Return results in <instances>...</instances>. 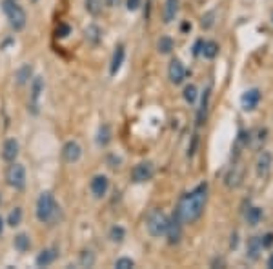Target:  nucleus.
<instances>
[{
  "label": "nucleus",
  "mask_w": 273,
  "mask_h": 269,
  "mask_svg": "<svg viewBox=\"0 0 273 269\" xmlns=\"http://www.w3.org/2000/svg\"><path fill=\"white\" fill-rule=\"evenodd\" d=\"M197 95H199V93H197V87L193 86V84L184 87V100H186L188 104H195Z\"/></svg>",
  "instance_id": "obj_29"
},
{
  "label": "nucleus",
  "mask_w": 273,
  "mask_h": 269,
  "mask_svg": "<svg viewBox=\"0 0 273 269\" xmlns=\"http://www.w3.org/2000/svg\"><path fill=\"white\" fill-rule=\"evenodd\" d=\"M2 9H4L6 17L9 20V26L15 31H22L26 27L27 15L24 8L18 4V0H2Z\"/></svg>",
  "instance_id": "obj_3"
},
{
  "label": "nucleus",
  "mask_w": 273,
  "mask_h": 269,
  "mask_svg": "<svg viewBox=\"0 0 273 269\" xmlns=\"http://www.w3.org/2000/svg\"><path fill=\"white\" fill-rule=\"evenodd\" d=\"M89 189L95 198L106 196V193H108V189H109L108 177H104V175H97V177H93V180H91V184H89Z\"/></svg>",
  "instance_id": "obj_13"
},
{
  "label": "nucleus",
  "mask_w": 273,
  "mask_h": 269,
  "mask_svg": "<svg viewBox=\"0 0 273 269\" xmlns=\"http://www.w3.org/2000/svg\"><path fill=\"white\" fill-rule=\"evenodd\" d=\"M31 77H33V65H29V64H24L20 70L17 71V75H15L18 86H24V84H27Z\"/></svg>",
  "instance_id": "obj_20"
},
{
  "label": "nucleus",
  "mask_w": 273,
  "mask_h": 269,
  "mask_svg": "<svg viewBox=\"0 0 273 269\" xmlns=\"http://www.w3.org/2000/svg\"><path fill=\"white\" fill-rule=\"evenodd\" d=\"M168 215H166L162 209H151L147 213L146 217V229L147 233L151 234L153 239H161L166 234V229H168Z\"/></svg>",
  "instance_id": "obj_4"
},
{
  "label": "nucleus",
  "mask_w": 273,
  "mask_h": 269,
  "mask_svg": "<svg viewBox=\"0 0 273 269\" xmlns=\"http://www.w3.org/2000/svg\"><path fill=\"white\" fill-rule=\"evenodd\" d=\"M271 18H273V17H271Z\"/></svg>",
  "instance_id": "obj_43"
},
{
  "label": "nucleus",
  "mask_w": 273,
  "mask_h": 269,
  "mask_svg": "<svg viewBox=\"0 0 273 269\" xmlns=\"http://www.w3.org/2000/svg\"><path fill=\"white\" fill-rule=\"evenodd\" d=\"M37 220L40 224H48V226H53L58 217H60V208L55 202V196L49 191H42L37 200V209H35Z\"/></svg>",
  "instance_id": "obj_2"
},
{
  "label": "nucleus",
  "mask_w": 273,
  "mask_h": 269,
  "mask_svg": "<svg viewBox=\"0 0 273 269\" xmlns=\"http://www.w3.org/2000/svg\"><path fill=\"white\" fill-rule=\"evenodd\" d=\"M80 156H82L80 144L75 142V140H70V142L64 144V148H62V158H64L66 164H75V162L80 160Z\"/></svg>",
  "instance_id": "obj_9"
},
{
  "label": "nucleus",
  "mask_w": 273,
  "mask_h": 269,
  "mask_svg": "<svg viewBox=\"0 0 273 269\" xmlns=\"http://www.w3.org/2000/svg\"><path fill=\"white\" fill-rule=\"evenodd\" d=\"M178 4H180V0H166L164 2V9H162V20H164V24H171L177 18Z\"/></svg>",
  "instance_id": "obj_16"
},
{
  "label": "nucleus",
  "mask_w": 273,
  "mask_h": 269,
  "mask_svg": "<svg viewBox=\"0 0 273 269\" xmlns=\"http://www.w3.org/2000/svg\"><path fill=\"white\" fill-rule=\"evenodd\" d=\"M182 220L177 217V215H173V217L169 218L168 222V229H166V234L164 237H168V242L173 246V244H178L182 239Z\"/></svg>",
  "instance_id": "obj_8"
},
{
  "label": "nucleus",
  "mask_w": 273,
  "mask_h": 269,
  "mask_svg": "<svg viewBox=\"0 0 273 269\" xmlns=\"http://www.w3.org/2000/svg\"><path fill=\"white\" fill-rule=\"evenodd\" d=\"M168 77H169V80H171V84H175V86L184 82V78H186V68H184V64H182L178 58H173V60L169 62Z\"/></svg>",
  "instance_id": "obj_11"
},
{
  "label": "nucleus",
  "mask_w": 273,
  "mask_h": 269,
  "mask_svg": "<svg viewBox=\"0 0 273 269\" xmlns=\"http://www.w3.org/2000/svg\"><path fill=\"white\" fill-rule=\"evenodd\" d=\"M124 57H126V49H124V46H117V49H115V53H113L111 65H109V73L117 75L118 71H120L122 64H124Z\"/></svg>",
  "instance_id": "obj_18"
},
{
  "label": "nucleus",
  "mask_w": 273,
  "mask_h": 269,
  "mask_svg": "<svg viewBox=\"0 0 273 269\" xmlns=\"http://www.w3.org/2000/svg\"><path fill=\"white\" fill-rule=\"evenodd\" d=\"M124 237H126V231H124V227L113 226L111 229H109V240H111V242L120 244L122 240H124Z\"/></svg>",
  "instance_id": "obj_28"
},
{
  "label": "nucleus",
  "mask_w": 273,
  "mask_h": 269,
  "mask_svg": "<svg viewBox=\"0 0 273 269\" xmlns=\"http://www.w3.org/2000/svg\"><path fill=\"white\" fill-rule=\"evenodd\" d=\"M44 93V78L42 77H33L31 80V95H29V106L37 108L40 102V96Z\"/></svg>",
  "instance_id": "obj_14"
},
{
  "label": "nucleus",
  "mask_w": 273,
  "mask_h": 269,
  "mask_svg": "<svg viewBox=\"0 0 273 269\" xmlns=\"http://www.w3.org/2000/svg\"><path fill=\"white\" fill-rule=\"evenodd\" d=\"M2 231H4V220L0 218V234H2Z\"/></svg>",
  "instance_id": "obj_41"
},
{
  "label": "nucleus",
  "mask_w": 273,
  "mask_h": 269,
  "mask_svg": "<svg viewBox=\"0 0 273 269\" xmlns=\"http://www.w3.org/2000/svg\"><path fill=\"white\" fill-rule=\"evenodd\" d=\"M18 156V142L15 139H8L2 148V158L6 162H15Z\"/></svg>",
  "instance_id": "obj_17"
},
{
  "label": "nucleus",
  "mask_w": 273,
  "mask_h": 269,
  "mask_svg": "<svg viewBox=\"0 0 273 269\" xmlns=\"http://www.w3.org/2000/svg\"><path fill=\"white\" fill-rule=\"evenodd\" d=\"M109 140H111V129H109V126H100V129H99V137H97V144L99 146H108L109 144Z\"/></svg>",
  "instance_id": "obj_27"
},
{
  "label": "nucleus",
  "mask_w": 273,
  "mask_h": 269,
  "mask_svg": "<svg viewBox=\"0 0 273 269\" xmlns=\"http://www.w3.org/2000/svg\"><path fill=\"white\" fill-rule=\"evenodd\" d=\"M15 249H18L20 253H26L27 249L31 248V240H29V237H27L26 233H20V234H17L15 237Z\"/></svg>",
  "instance_id": "obj_24"
},
{
  "label": "nucleus",
  "mask_w": 273,
  "mask_h": 269,
  "mask_svg": "<svg viewBox=\"0 0 273 269\" xmlns=\"http://www.w3.org/2000/svg\"><path fill=\"white\" fill-rule=\"evenodd\" d=\"M56 256H58V249L56 248H46L37 255L35 264L39 265V267H46V265H51L53 262L56 260Z\"/></svg>",
  "instance_id": "obj_15"
},
{
  "label": "nucleus",
  "mask_w": 273,
  "mask_h": 269,
  "mask_svg": "<svg viewBox=\"0 0 273 269\" xmlns=\"http://www.w3.org/2000/svg\"><path fill=\"white\" fill-rule=\"evenodd\" d=\"M0 202H2V198H0Z\"/></svg>",
  "instance_id": "obj_42"
},
{
  "label": "nucleus",
  "mask_w": 273,
  "mask_h": 269,
  "mask_svg": "<svg viewBox=\"0 0 273 269\" xmlns=\"http://www.w3.org/2000/svg\"><path fill=\"white\" fill-rule=\"evenodd\" d=\"M262 242H260V237H252V239L248 240V258H252V260H257L259 255L262 253Z\"/></svg>",
  "instance_id": "obj_19"
},
{
  "label": "nucleus",
  "mask_w": 273,
  "mask_h": 269,
  "mask_svg": "<svg viewBox=\"0 0 273 269\" xmlns=\"http://www.w3.org/2000/svg\"><path fill=\"white\" fill-rule=\"evenodd\" d=\"M55 33H56V37H58V39H66V37L71 33V27L68 26V24H58V27H56Z\"/></svg>",
  "instance_id": "obj_35"
},
{
  "label": "nucleus",
  "mask_w": 273,
  "mask_h": 269,
  "mask_svg": "<svg viewBox=\"0 0 273 269\" xmlns=\"http://www.w3.org/2000/svg\"><path fill=\"white\" fill-rule=\"evenodd\" d=\"M268 267L273 269V253H271V256H269V260H268Z\"/></svg>",
  "instance_id": "obj_39"
},
{
  "label": "nucleus",
  "mask_w": 273,
  "mask_h": 269,
  "mask_svg": "<svg viewBox=\"0 0 273 269\" xmlns=\"http://www.w3.org/2000/svg\"><path fill=\"white\" fill-rule=\"evenodd\" d=\"M95 264V255L91 251H82L80 253V265L82 267H91V265Z\"/></svg>",
  "instance_id": "obj_32"
},
{
  "label": "nucleus",
  "mask_w": 273,
  "mask_h": 269,
  "mask_svg": "<svg viewBox=\"0 0 273 269\" xmlns=\"http://www.w3.org/2000/svg\"><path fill=\"white\" fill-rule=\"evenodd\" d=\"M208 104H209V89H206L202 95V102H200L199 113H197V126H202L204 118H206V111H208Z\"/></svg>",
  "instance_id": "obj_22"
},
{
  "label": "nucleus",
  "mask_w": 273,
  "mask_h": 269,
  "mask_svg": "<svg viewBox=\"0 0 273 269\" xmlns=\"http://www.w3.org/2000/svg\"><path fill=\"white\" fill-rule=\"evenodd\" d=\"M6 180L13 189H24L26 187V167L18 162H11L6 173Z\"/></svg>",
  "instance_id": "obj_5"
},
{
  "label": "nucleus",
  "mask_w": 273,
  "mask_h": 269,
  "mask_svg": "<svg viewBox=\"0 0 273 269\" xmlns=\"http://www.w3.org/2000/svg\"><path fill=\"white\" fill-rule=\"evenodd\" d=\"M273 165V155L269 151H260L259 156H257L255 162V171L259 175V178H266L271 171Z\"/></svg>",
  "instance_id": "obj_10"
},
{
  "label": "nucleus",
  "mask_w": 273,
  "mask_h": 269,
  "mask_svg": "<svg viewBox=\"0 0 273 269\" xmlns=\"http://www.w3.org/2000/svg\"><path fill=\"white\" fill-rule=\"evenodd\" d=\"M260 218H262V209L260 208H250L246 211V222L250 224V226L255 227L260 222Z\"/></svg>",
  "instance_id": "obj_25"
},
{
  "label": "nucleus",
  "mask_w": 273,
  "mask_h": 269,
  "mask_svg": "<svg viewBox=\"0 0 273 269\" xmlns=\"http://www.w3.org/2000/svg\"><path fill=\"white\" fill-rule=\"evenodd\" d=\"M206 200H208V184L202 182L195 189H191L190 193L182 196L177 209H175V215L180 218L182 224H193L202 217Z\"/></svg>",
  "instance_id": "obj_1"
},
{
  "label": "nucleus",
  "mask_w": 273,
  "mask_h": 269,
  "mask_svg": "<svg viewBox=\"0 0 273 269\" xmlns=\"http://www.w3.org/2000/svg\"><path fill=\"white\" fill-rule=\"evenodd\" d=\"M213 24H215V11L204 13L202 18H200V26H202V29H211Z\"/></svg>",
  "instance_id": "obj_30"
},
{
  "label": "nucleus",
  "mask_w": 273,
  "mask_h": 269,
  "mask_svg": "<svg viewBox=\"0 0 273 269\" xmlns=\"http://www.w3.org/2000/svg\"><path fill=\"white\" fill-rule=\"evenodd\" d=\"M188 29H191L190 24H182V31H188Z\"/></svg>",
  "instance_id": "obj_40"
},
{
  "label": "nucleus",
  "mask_w": 273,
  "mask_h": 269,
  "mask_svg": "<svg viewBox=\"0 0 273 269\" xmlns=\"http://www.w3.org/2000/svg\"><path fill=\"white\" fill-rule=\"evenodd\" d=\"M133 265H135V262L131 260V258H128V256H122V258L115 260V267L117 269H131Z\"/></svg>",
  "instance_id": "obj_34"
},
{
  "label": "nucleus",
  "mask_w": 273,
  "mask_h": 269,
  "mask_svg": "<svg viewBox=\"0 0 273 269\" xmlns=\"http://www.w3.org/2000/svg\"><path fill=\"white\" fill-rule=\"evenodd\" d=\"M22 222V209L20 208H15L13 211L9 213V217H8V224L11 227H17L18 224Z\"/></svg>",
  "instance_id": "obj_31"
},
{
  "label": "nucleus",
  "mask_w": 273,
  "mask_h": 269,
  "mask_svg": "<svg viewBox=\"0 0 273 269\" xmlns=\"http://www.w3.org/2000/svg\"><path fill=\"white\" fill-rule=\"evenodd\" d=\"M259 102H260V91L257 87L248 89V91H244L242 96H240V106H242L244 111H253V109L259 106Z\"/></svg>",
  "instance_id": "obj_12"
},
{
  "label": "nucleus",
  "mask_w": 273,
  "mask_h": 269,
  "mask_svg": "<svg viewBox=\"0 0 273 269\" xmlns=\"http://www.w3.org/2000/svg\"><path fill=\"white\" fill-rule=\"evenodd\" d=\"M202 40H199V42L195 44V48H193V55H199L200 51H202Z\"/></svg>",
  "instance_id": "obj_38"
},
{
  "label": "nucleus",
  "mask_w": 273,
  "mask_h": 269,
  "mask_svg": "<svg viewBox=\"0 0 273 269\" xmlns=\"http://www.w3.org/2000/svg\"><path fill=\"white\" fill-rule=\"evenodd\" d=\"M86 9L91 15H99L102 9V0H86Z\"/></svg>",
  "instance_id": "obj_33"
},
{
  "label": "nucleus",
  "mask_w": 273,
  "mask_h": 269,
  "mask_svg": "<svg viewBox=\"0 0 273 269\" xmlns=\"http://www.w3.org/2000/svg\"><path fill=\"white\" fill-rule=\"evenodd\" d=\"M173 39H171V37H161V39H159V42H157V49H159V53H161V55H169V53L173 51Z\"/></svg>",
  "instance_id": "obj_21"
},
{
  "label": "nucleus",
  "mask_w": 273,
  "mask_h": 269,
  "mask_svg": "<svg viewBox=\"0 0 273 269\" xmlns=\"http://www.w3.org/2000/svg\"><path fill=\"white\" fill-rule=\"evenodd\" d=\"M242 180H244V165L242 162L237 160L230 165V170H228V173L224 177V182L230 189H235V187H238L242 184Z\"/></svg>",
  "instance_id": "obj_7"
},
{
  "label": "nucleus",
  "mask_w": 273,
  "mask_h": 269,
  "mask_svg": "<svg viewBox=\"0 0 273 269\" xmlns=\"http://www.w3.org/2000/svg\"><path fill=\"white\" fill-rule=\"evenodd\" d=\"M260 242H262V248H271L273 246V233H266L264 237H260Z\"/></svg>",
  "instance_id": "obj_36"
},
{
  "label": "nucleus",
  "mask_w": 273,
  "mask_h": 269,
  "mask_svg": "<svg viewBox=\"0 0 273 269\" xmlns=\"http://www.w3.org/2000/svg\"><path fill=\"white\" fill-rule=\"evenodd\" d=\"M153 175H155V167H153L151 162H140V164H137L131 170V180L135 184H142L151 180Z\"/></svg>",
  "instance_id": "obj_6"
},
{
  "label": "nucleus",
  "mask_w": 273,
  "mask_h": 269,
  "mask_svg": "<svg viewBox=\"0 0 273 269\" xmlns=\"http://www.w3.org/2000/svg\"><path fill=\"white\" fill-rule=\"evenodd\" d=\"M206 58H209V60H213V58L219 55V44L213 42V40H208V42L202 44V51H200Z\"/></svg>",
  "instance_id": "obj_23"
},
{
  "label": "nucleus",
  "mask_w": 273,
  "mask_h": 269,
  "mask_svg": "<svg viewBox=\"0 0 273 269\" xmlns=\"http://www.w3.org/2000/svg\"><path fill=\"white\" fill-rule=\"evenodd\" d=\"M126 8L130 11H137L140 8V0H126Z\"/></svg>",
  "instance_id": "obj_37"
},
{
  "label": "nucleus",
  "mask_w": 273,
  "mask_h": 269,
  "mask_svg": "<svg viewBox=\"0 0 273 269\" xmlns=\"http://www.w3.org/2000/svg\"><path fill=\"white\" fill-rule=\"evenodd\" d=\"M84 35H86L87 42H91V44H99L100 42V29H99V26H95V24L87 26L86 29H84Z\"/></svg>",
  "instance_id": "obj_26"
}]
</instances>
